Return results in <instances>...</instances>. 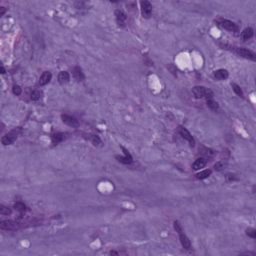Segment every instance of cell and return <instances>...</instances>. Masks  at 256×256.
I'll return each mask as SVG.
<instances>
[{"mask_svg": "<svg viewBox=\"0 0 256 256\" xmlns=\"http://www.w3.org/2000/svg\"><path fill=\"white\" fill-rule=\"evenodd\" d=\"M14 207H15V209L20 211V212H24V211L26 210V206L23 204L22 202H16L14 204Z\"/></svg>", "mask_w": 256, "mask_h": 256, "instance_id": "obj_24", "label": "cell"}, {"mask_svg": "<svg viewBox=\"0 0 256 256\" xmlns=\"http://www.w3.org/2000/svg\"><path fill=\"white\" fill-rule=\"evenodd\" d=\"M1 73H2V74H4V73H5V69H4L3 66H1Z\"/></svg>", "mask_w": 256, "mask_h": 256, "instance_id": "obj_33", "label": "cell"}, {"mask_svg": "<svg viewBox=\"0 0 256 256\" xmlns=\"http://www.w3.org/2000/svg\"><path fill=\"white\" fill-rule=\"evenodd\" d=\"M174 229H175L176 230V232H177V233L179 234V233H181V232H183V228H182V226H181V224L178 222V221H174Z\"/></svg>", "mask_w": 256, "mask_h": 256, "instance_id": "obj_27", "label": "cell"}, {"mask_svg": "<svg viewBox=\"0 0 256 256\" xmlns=\"http://www.w3.org/2000/svg\"><path fill=\"white\" fill-rule=\"evenodd\" d=\"M51 78H52L51 72H49V71H45V72L42 73V75L40 76V78H39V84H40L41 86L46 85V84H48L50 82Z\"/></svg>", "mask_w": 256, "mask_h": 256, "instance_id": "obj_11", "label": "cell"}, {"mask_svg": "<svg viewBox=\"0 0 256 256\" xmlns=\"http://www.w3.org/2000/svg\"><path fill=\"white\" fill-rule=\"evenodd\" d=\"M88 138H89V140L93 143V145H95V146L101 144V140H100V138L97 135H89Z\"/></svg>", "mask_w": 256, "mask_h": 256, "instance_id": "obj_23", "label": "cell"}, {"mask_svg": "<svg viewBox=\"0 0 256 256\" xmlns=\"http://www.w3.org/2000/svg\"><path fill=\"white\" fill-rule=\"evenodd\" d=\"M206 91H207V88H205V87H203V86H195L192 88V94H193L195 98H197V99L205 97Z\"/></svg>", "mask_w": 256, "mask_h": 256, "instance_id": "obj_6", "label": "cell"}, {"mask_svg": "<svg viewBox=\"0 0 256 256\" xmlns=\"http://www.w3.org/2000/svg\"><path fill=\"white\" fill-rule=\"evenodd\" d=\"M231 87H232V89H233V91L235 92V94H237L240 97H243V92H242V89L240 88L239 85H237L236 83H232Z\"/></svg>", "mask_w": 256, "mask_h": 256, "instance_id": "obj_22", "label": "cell"}, {"mask_svg": "<svg viewBox=\"0 0 256 256\" xmlns=\"http://www.w3.org/2000/svg\"><path fill=\"white\" fill-rule=\"evenodd\" d=\"M246 234L249 237H251V238H256V230L254 228H247L246 229Z\"/></svg>", "mask_w": 256, "mask_h": 256, "instance_id": "obj_26", "label": "cell"}, {"mask_svg": "<svg viewBox=\"0 0 256 256\" xmlns=\"http://www.w3.org/2000/svg\"><path fill=\"white\" fill-rule=\"evenodd\" d=\"M72 72H73V77H74L77 81H83L84 78H85L84 73L82 72V69H81L80 67H78V66L74 67L72 70Z\"/></svg>", "mask_w": 256, "mask_h": 256, "instance_id": "obj_12", "label": "cell"}, {"mask_svg": "<svg viewBox=\"0 0 256 256\" xmlns=\"http://www.w3.org/2000/svg\"><path fill=\"white\" fill-rule=\"evenodd\" d=\"M19 132H20V130L16 131V129H14V130L10 131V132H8L7 134H5V135L1 138L2 144L3 145H10V144L14 143L15 140L17 139V135Z\"/></svg>", "mask_w": 256, "mask_h": 256, "instance_id": "obj_1", "label": "cell"}, {"mask_svg": "<svg viewBox=\"0 0 256 256\" xmlns=\"http://www.w3.org/2000/svg\"><path fill=\"white\" fill-rule=\"evenodd\" d=\"M70 79V75L69 73L66 72V71H61L58 75V81H59L61 84H64V83H67Z\"/></svg>", "mask_w": 256, "mask_h": 256, "instance_id": "obj_15", "label": "cell"}, {"mask_svg": "<svg viewBox=\"0 0 256 256\" xmlns=\"http://www.w3.org/2000/svg\"><path fill=\"white\" fill-rule=\"evenodd\" d=\"M116 159L118 160L119 162L123 163V164H130V163H132V157H122V156H116Z\"/></svg>", "mask_w": 256, "mask_h": 256, "instance_id": "obj_20", "label": "cell"}, {"mask_svg": "<svg viewBox=\"0 0 256 256\" xmlns=\"http://www.w3.org/2000/svg\"><path fill=\"white\" fill-rule=\"evenodd\" d=\"M206 103H207V106L210 108L211 110H213V111H216V110H218V103L216 101H214L213 100V98L211 99H206Z\"/></svg>", "mask_w": 256, "mask_h": 256, "instance_id": "obj_18", "label": "cell"}, {"mask_svg": "<svg viewBox=\"0 0 256 256\" xmlns=\"http://www.w3.org/2000/svg\"><path fill=\"white\" fill-rule=\"evenodd\" d=\"M179 133H180V135L183 137L185 140H187L190 143V146H194L195 144V140L194 138L192 137V135L190 134V132L188 130H187L186 128L184 127H179Z\"/></svg>", "mask_w": 256, "mask_h": 256, "instance_id": "obj_5", "label": "cell"}, {"mask_svg": "<svg viewBox=\"0 0 256 256\" xmlns=\"http://www.w3.org/2000/svg\"><path fill=\"white\" fill-rule=\"evenodd\" d=\"M65 138V135L63 133H56L54 135H52V143L57 144L59 142H61L63 139Z\"/></svg>", "mask_w": 256, "mask_h": 256, "instance_id": "obj_17", "label": "cell"}, {"mask_svg": "<svg viewBox=\"0 0 256 256\" xmlns=\"http://www.w3.org/2000/svg\"><path fill=\"white\" fill-rule=\"evenodd\" d=\"M0 213L2 215H8L11 214V210L8 207H5L4 205H0Z\"/></svg>", "mask_w": 256, "mask_h": 256, "instance_id": "obj_25", "label": "cell"}, {"mask_svg": "<svg viewBox=\"0 0 256 256\" xmlns=\"http://www.w3.org/2000/svg\"><path fill=\"white\" fill-rule=\"evenodd\" d=\"M226 179H227L228 181H231V180H236V178L234 177V175H232V174H228V175L226 176Z\"/></svg>", "mask_w": 256, "mask_h": 256, "instance_id": "obj_30", "label": "cell"}, {"mask_svg": "<svg viewBox=\"0 0 256 256\" xmlns=\"http://www.w3.org/2000/svg\"><path fill=\"white\" fill-rule=\"evenodd\" d=\"M61 119L62 121L64 122L66 125L68 126H72V127H77L79 125V122L76 118L72 117V116H69V115H66V114H63L61 115Z\"/></svg>", "mask_w": 256, "mask_h": 256, "instance_id": "obj_7", "label": "cell"}, {"mask_svg": "<svg viewBox=\"0 0 256 256\" xmlns=\"http://www.w3.org/2000/svg\"><path fill=\"white\" fill-rule=\"evenodd\" d=\"M0 228L2 230H15L17 229V223L11 220H2L0 222Z\"/></svg>", "mask_w": 256, "mask_h": 256, "instance_id": "obj_8", "label": "cell"}, {"mask_svg": "<svg viewBox=\"0 0 256 256\" xmlns=\"http://www.w3.org/2000/svg\"><path fill=\"white\" fill-rule=\"evenodd\" d=\"M210 174H211V170H209V169L203 170V171H201V172H199V173L196 174V178H198V179H205V178L209 177Z\"/></svg>", "mask_w": 256, "mask_h": 256, "instance_id": "obj_19", "label": "cell"}, {"mask_svg": "<svg viewBox=\"0 0 256 256\" xmlns=\"http://www.w3.org/2000/svg\"><path fill=\"white\" fill-rule=\"evenodd\" d=\"M12 92H13V93H14L15 95H20L21 92H22V89L20 88V86L14 85V86H13V88H12Z\"/></svg>", "mask_w": 256, "mask_h": 256, "instance_id": "obj_28", "label": "cell"}, {"mask_svg": "<svg viewBox=\"0 0 256 256\" xmlns=\"http://www.w3.org/2000/svg\"><path fill=\"white\" fill-rule=\"evenodd\" d=\"M109 254H110V255H119L120 253H119V252H116V251H110Z\"/></svg>", "mask_w": 256, "mask_h": 256, "instance_id": "obj_31", "label": "cell"}, {"mask_svg": "<svg viewBox=\"0 0 256 256\" xmlns=\"http://www.w3.org/2000/svg\"><path fill=\"white\" fill-rule=\"evenodd\" d=\"M214 168H215V170H217V171L222 170L223 168H224V163L221 162V161L217 162V163H216V164L214 165Z\"/></svg>", "mask_w": 256, "mask_h": 256, "instance_id": "obj_29", "label": "cell"}, {"mask_svg": "<svg viewBox=\"0 0 256 256\" xmlns=\"http://www.w3.org/2000/svg\"><path fill=\"white\" fill-rule=\"evenodd\" d=\"M42 96V92L39 91V90H34L32 91V93H31V96L30 98L32 101H37V100H39L41 98Z\"/></svg>", "mask_w": 256, "mask_h": 256, "instance_id": "obj_21", "label": "cell"}, {"mask_svg": "<svg viewBox=\"0 0 256 256\" xmlns=\"http://www.w3.org/2000/svg\"><path fill=\"white\" fill-rule=\"evenodd\" d=\"M140 5H141L142 16L144 18H150L152 14V4L149 1H147V0H144V1L140 2Z\"/></svg>", "mask_w": 256, "mask_h": 256, "instance_id": "obj_3", "label": "cell"}, {"mask_svg": "<svg viewBox=\"0 0 256 256\" xmlns=\"http://www.w3.org/2000/svg\"><path fill=\"white\" fill-rule=\"evenodd\" d=\"M115 16H116V21H117L118 25L121 26V27H124L125 26V21L127 19V16L124 13L122 10H115Z\"/></svg>", "mask_w": 256, "mask_h": 256, "instance_id": "obj_9", "label": "cell"}, {"mask_svg": "<svg viewBox=\"0 0 256 256\" xmlns=\"http://www.w3.org/2000/svg\"><path fill=\"white\" fill-rule=\"evenodd\" d=\"M206 163H207V161L205 158H202V157L197 158V159L194 161L193 164H192V168H193L194 170H199L200 168L204 167V166L206 165Z\"/></svg>", "mask_w": 256, "mask_h": 256, "instance_id": "obj_13", "label": "cell"}, {"mask_svg": "<svg viewBox=\"0 0 256 256\" xmlns=\"http://www.w3.org/2000/svg\"><path fill=\"white\" fill-rule=\"evenodd\" d=\"M219 24H220V26L222 28L226 29V30H228V31H231V32H237V31H238V26L230 20L221 19Z\"/></svg>", "mask_w": 256, "mask_h": 256, "instance_id": "obj_4", "label": "cell"}, {"mask_svg": "<svg viewBox=\"0 0 256 256\" xmlns=\"http://www.w3.org/2000/svg\"><path fill=\"white\" fill-rule=\"evenodd\" d=\"M179 239H180V243L184 249H186V250L191 249V242H190L189 238L183 233V232L179 233Z\"/></svg>", "mask_w": 256, "mask_h": 256, "instance_id": "obj_10", "label": "cell"}, {"mask_svg": "<svg viewBox=\"0 0 256 256\" xmlns=\"http://www.w3.org/2000/svg\"><path fill=\"white\" fill-rule=\"evenodd\" d=\"M4 13H5V8H4V7H1V12H0V15L2 16Z\"/></svg>", "mask_w": 256, "mask_h": 256, "instance_id": "obj_32", "label": "cell"}, {"mask_svg": "<svg viewBox=\"0 0 256 256\" xmlns=\"http://www.w3.org/2000/svg\"><path fill=\"white\" fill-rule=\"evenodd\" d=\"M228 71L226 69H218L214 72V77L218 80H224L228 77Z\"/></svg>", "mask_w": 256, "mask_h": 256, "instance_id": "obj_14", "label": "cell"}, {"mask_svg": "<svg viewBox=\"0 0 256 256\" xmlns=\"http://www.w3.org/2000/svg\"><path fill=\"white\" fill-rule=\"evenodd\" d=\"M234 52L238 55V56H241L243 58H247V59L250 60H254L256 59V55L253 51L251 50H248L246 48H239V47H235L234 48Z\"/></svg>", "mask_w": 256, "mask_h": 256, "instance_id": "obj_2", "label": "cell"}, {"mask_svg": "<svg viewBox=\"0 0 256 256\" xmlns=\"http://www.w3.org/2000/svg\"><path fill=\"white\" fill-rule=\"evenodd\" d=\"M253 36V29L251 27H247L245 28L243 31H242L241 33V37L242 39L245 41V40H249L250 38H251Z\"/></svg>", "mask_w": 256, "mask_h": 256, "instance_id": "obj_16", "label": "cell"}]
</instances>
